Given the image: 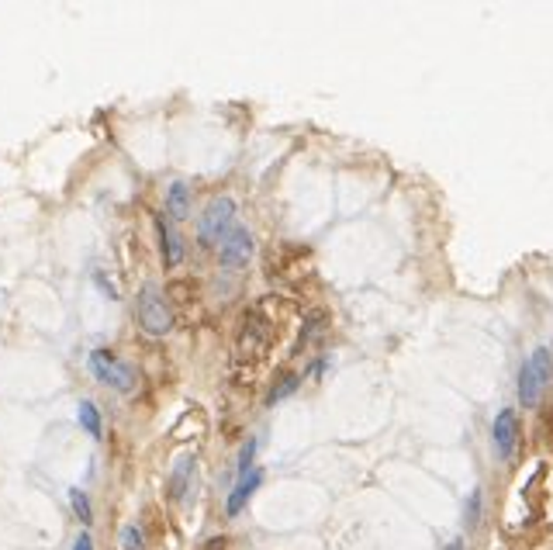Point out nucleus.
<instances>
[{
  "mask_svg": "<svg viewBox=\"0 0 553 550\" xmlns=\"http://www.w3.org/2000/svg\"><path fill=\"white\" fill-rule=\"evenodd\" d=\"M290 392H297V377H294V374H288V377H284V381H281V385H277L273 392L266 394V402L273 405V402H281V398H288Z\"/></svg>",
  "mask_w": 553,
  "mask_h": 550,
  "instance_id": "obj_16",
  "label": "nucleus"
},
{
  "mask_svg": "<svg viewBox=\"0 0 553 550\" xmlns=\"http://www.w3.org/2000/svg\"><path fill=\"white\" fill-rule=\"evenodd\" d=\"M447 550H464V540H453V544H447Z\"/></svg>",
  "mask_w": 553,
  "mask_h": 550,
  "instance_id": "obj_19",
  "label": "nucleus"
},
{
  "mask_svg": "<svg viewBox=\"0 0 553 550\" xmlns=\"http://www.w3.org/2000/svg\"><path fill=\"white\" fill-rule=\"evenodd\" d=\"M80 426L90 433V440H101L105 426H101V412H97L94 402H80Z\"/></svg>",
  "mask_w": 553,
  "mask_h": 550,
  "instance_id": "obj_11",
  "label": "nucleus"
},
{
  "mask_svg": "<svg viewBox=\"0 0 553 550\" xmlns=\"http://www.w3.org/2000/svg\"><path fill=\"white\" fill-rule=\"evenodd\" d=\"M156 236H159V246H163V260H166V267H170V270L180 267V263H184V242H180V236L170 229V222L159 218V215H156Z\"/></svg>",
  "mask_w": 553,
  "mask_h": 550,
  "instance_id": "obj_8",
  "label": "nucleus"
},
{
  "mask_svg": "<svg viewBox=\"0 0 553 550\" xmlns=\"http://www.w3.org/2000/svg\"><path fill=\"white\" fill-rule=\"evenodd\" d=\"M232 229H236V201L214 198L197 222V239H201V246H218Z\"/></svg>",
  "mask_w": 553,
  "mask_h": 550,
  "instance_id": "obj_2",
  "label": "nucleus"
},
{
  "mask_svg": "<svg viewBox=\"0 0 553 550\" xmlns=\"http://www.w3.org/2000/svg\"><path fill=\"white\" fill-rule=\"evenodd\" d=\"M190 478H194V457L184 453V457H177V464H173V478H170V495L177 498V502L187 495Z\"/></svg>",
  "mask_w": 553,
  "mask_h": 550,
  "instance_id": "obj_10",
  "label": "nucleus"
},
{
  "mask_svg": "<svg viewBox=\"0 0 553 550\" xmlns=\"http://www.w3.org/2000/svg\"><path fill=\"white\" fill-rule=\"evenodd\" d=\"M118 544H121V550H146V537L135 523H125L118 533Z\"/></svg>",
  "mask_w": 553,
  "mask_h": 550,
  "instance_id": "obj_14",
  "label": "nucleus"
},
{
  "mask_svg": "<svg viewBox=\"0 0 553 550\" xmlns=\"http://www.w3.org/2000/svg\"><path fill=\"white\" fill-rule=\"evenodd\" d=\"M253 250H256L253 233H249V229H242V225H236L229 236L218 242V263H222V267H229V270H242L246 263L253 260Z\"/></svg>",
  "mask_w": 553,
  "mask_h": 550,
  "instance_id": "obj_5",
  "label": "nucleus"
},
{
  "mask_svg": "<svg viewBox=\"0 0 553 550\" xmlns=\"http://www.w3.org/2000/svg\"><path fill=\"white\" fill-rule=\"evenodd\" d=\"M90 374L107 385V388H114V392H132L135 388V370L125 360H118L111 350H94L90 353Z\"/></svg>",
  "mask_w": 553,
  "mask_h": 550,
  "instance_id": "obj_4",
  "label": "nucleus"
},
{
  "mask_svg": "<svg viewBox=\"0 0 553 550\" xmlns=\"http://www.w3.org/2000/svg\"><path fill=\"white\" fill-rule=\"evenodd\" d=\"M550 377H553V353L547 346H540V350L529 353L526 364L519 367V402H523L526 409L540 405V398L547 392Z\"/></svg>",
  "mask_w": 553,
  "mask_h": 550,
  "instance_id": "obj_1",
  "label": "nucleus"
},
{
  "mask_svg": "<svg viewBox=\"0 0 553 550\" xmlns=\"http://www.w3.org/2000/svg\"><path fill=\"white\" fill-rule=\"evenodd\" d=\"M260 485H264V471H260V468H253L246 478H239V485L232 488V495H229L225 512H229V516H239V512L249 505V498H253V492H256Z\"/></svg>",
  "mask_w": 553,
  "mask_h": 550,
  "instance_id": "obj_7",
  "label": "nucleus"
},
{
  "mask_svg": "<svg viewBox=\"0 0 553 550\" xmlns=\"http://www.w3.org/2000/svg\"><path fill=\"white\" fill-rule=\"evenodd\" d=\"M70 505H73V512H77L80 523L90 526V520H94V509H90V498H87L83 488H70Z\"/></svg>",
  "mask_w": 553,
  "mask_h": 550,
  "instance_id": "obj_12",
  "label": "nucleus"
},
{
  "mask_svg": "<svg viewBox=\"0 0 553 550\" xmlns=\"http://www.w3.org/2000/svg\"><path fill=\"white\" fill-rule=\"evenodd\" d=\"M256 450H260V440H256V436H249V440L242 444V450H239V478H246V474L256 468V464H253V461H256Z\"/></svg>",
  "mask_w": 553,
  "mask_h": 550,
  "instance_id": "obj_13",
  "label": "nucleus"
},
{
  "mask_svg": "<svg viewBox=\"0 0 553 550\" xmlns=\"http://www.w3.org/2000/svg\"><path fill=\"white\" fill-rule=\"evenodd\" d=\"M491 444L495 453L501 461H512L515 457V446H519V416L512 409H501L495 422H491Z\"/></svg>",
  "mask_w": 553,
  "mask_h": 550,
  "instance_id": "obj_6",
  "label": "nucleus"
},
{
  "mask_svg": "<svg viewBox=\"0 0 553 550\" xmlns=\"http://www.w3.org/2000/svg\"><path fill=\"white\" fill-rule=\"evenodd\" d=\"M477 520H481V488H474V492L467 495V505H464V523L477 526Z\"/></svg>",
  "mask_w": 553,
  "mask_h": 550,
  "instance_id": "obj_15",
  "label": "nucleus"
},
{
  "mask_svg": "<svg viewBox=\"0 0 553 550\" xmlns=\"http://www.w3.org/2000/svg\"><path fill=\"white\" fill-rule=\"evenodd\" d=\"M201 550H229V537H211Z\"/></svg>",
  "mask_w": 553,
  "mask_h": 550,
  "instance_id": "obj_17",
  "label": "nucleus"
},
{
  "mask_svg": "<svg viewBox=\"0 0 553 550\" xmlns=\"http://www.w3.org/2000/svg\"><path fill=\"white\" fill-rule=\"evenodd\" d=\"M73 550H94V540H90V533H80L77 540H73Z\"/></svg>",
  "mask_w": 553,
  "mask_h": 550,
  "instance_id": "obj_18",
  "label": "nucleus"
},
{
  "mask_svg": "<svg viewBox=\"0 0 553 550\" xmlns=\"http://www.w3.org/2000/svg\"><path fill=\"white\" fill-rule=\"evenodd\" d=\"M166 211L177 218V222H184L187 211H190V187L184 181H173L170 183V190H166Z\"/></svg>",
  "mask_w": 553,
  "mask_h": 550,
  "instance_id": "obj_9",
  "label": "nucleus"
},
{
  "mask_svg": "<svg viewBox=\"0 0 553 550\" xmlns=\"http://www.w3.org/2000/svg\"><path fill=\"white\" fill-rule=\"evenodd\" d=\"M138 326L149 336H166L173 329L170 305H166V298H163V291L156 284H146V288L138 291Z\"/></svg>",
  "mask_w": 553,
  "mask_h": 550,
  "instance_id": "obj_3",
  "label": "nucleus"
}]
</instances>
